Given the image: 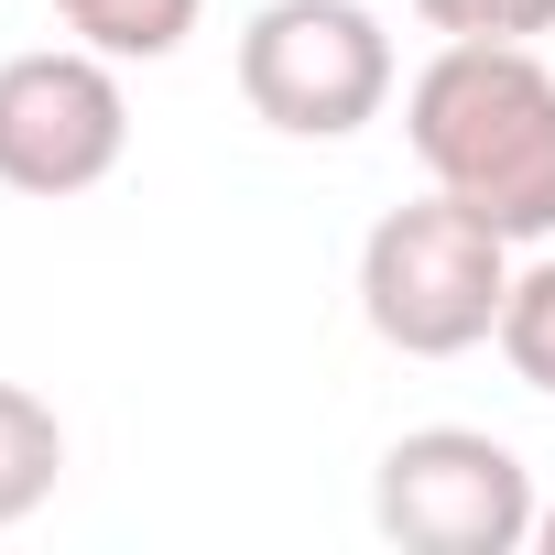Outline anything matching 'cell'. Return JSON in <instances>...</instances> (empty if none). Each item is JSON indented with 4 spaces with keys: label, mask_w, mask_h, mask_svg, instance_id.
<instances>
[{
    "label": "cell",
    "mask_w": 555,
    "mask_h": 555,
    "mask_svg": "<svg viewBox=\"0 0 555 555\" xmlns=\"http://www.w3.org/2000/svg\"><path fill=\"white\" fill-rule=\"evenodd\" d=\"M425 185L512 240H555V66L533 44H436L403 88Z\"/></svg>",
    "instance_id": "6da1fadb"
},
{
    "label": "cell",
    "mask_w": 555,
    "mask_h": 555,
    "mask_svg": "<svg viewBox=\"0 0 555 555\" xmlns=\"http://www.w3.org/2000/svg\"><path fill=\"white\" fill-rule=\"evenodd\" d=\"M512 229H490L479 207H457L447 185L414 207H382L360 240V317L382 349L403 360H468L501 338V295H512Z\"/></svg>",
    "instance_id": "7a4b0ae2"
},
{
    "label": "cell",
    "mask_w": 555,
    "mask_h": 555,
    "mask_svg": "<svg viewBox=\"0 0 555 555\" xmlns=\"http://www.w3.org/2000/svg\"><path fill=\"white\" fill-rule=\"evenodd\" d=\"M392 34L371 0H261L240 23V99L284 142H349L392 109Z\"/></svg>",
    "instance_id": "3957f363"
},
{
    "label": "cell",
    "mask_w": 555,
    "mask_h": 555,
    "mask_svg": "<svg viewBox=\"0 0 555 555\" xmlns=\"http://www.w3.org/2000/svg\"><path fill=\"white\" fill-rule=\"evenodd\" d=\"M533 512V468L490 425H414L371 468V522L403 555H522Z\"/></svg>",
    "instance_id": "277c9868"
},
{
    "label": "cell",
    "mask_w": 555,
    "mask_h": 555,
    "mask_svg": "<svg viewBox=\"0 0 555 555\" xmlns=\"http://www.w3.org/2000/svg\"><path fill=\"white\" fill-rule=\"evenodd\" d=\"M131 153V99H120V55L99 44H34L0 66V185L12 196H88L109 185Z\"/></svg>",
    "instance_id": "5b68a950"
},
{
    "label": "cell",
    "mask_w": 555,
    "mask_h": 555,
    "mask_svg": "<svg viewBox=\"0 0 555 555\" xmlns=\"http://www.w3.org/2000/svg\"><path fill=\"white\" fill-rule=\"evenodd\" d=\"M55 479H66V425H55V403L23 392V382H0V533L34 522V512L55 501Z\"/></svg>",
    "instance_id": "8992f818"
},
{
    "label": "cell",
    "mask_w": 555,
    "mask_h": 555,
    "mask_svg": "<svg viewBox=\"0 0 555 555\" xmlns=\"http://www.w3.org/2000/svg\"><path fill=\"white\" fill-rule=\"evenodd\" d=\"M196 12H207V0H55V23H66L77 44L120 55V66H164V55H185Z\"/></svg>",
    "instance_id": "52a82bcc"
},
{
    "label": "cell",
    "mask_w": 555,
    "mask_h": 555,
    "mask_svg": "<svg viewBox=\"0 0 555 555\" xmlns=\"http://www.w3.org/2000/svg\"><path fill=\"white\" fill-rule=\"evenodd\" d=\"M490 349L512 360V382H522V392H544V403H555V250L512 261V295H501V338H490Z\"/></svg>",
    "instance_id": "ba28073f"
},
{
    "label": "cell",
    "mask_w": 555,
    "mask_h": 555,
    "mask_svg": "<svg viewBox=\"0 0 555 555\" xmlns=\"http://www.w3.org/2000/svg\"><path fill=\"white\" fill-rule=\"evenodd\" d=\"M414 23L447 44H533L555 34V0H414Z\"/></svg>",
    "instance_id": "9c48e42d"
},
{
    "label": "cell",
    "mask_w": 555,
    "mask_h": 555,
    "mask_svg": "<svg viewBox=\"0 0 555 555\" xmlns=\"http://www.w3.org/2000/svg\"><path fill=\"white\" fill-rule=\"evenodd\" d=\"M533 544H544V555H555V501H544V512H533Z\"/></svg>",
    "instance_id": "30bf717a"
}]
</instances>
